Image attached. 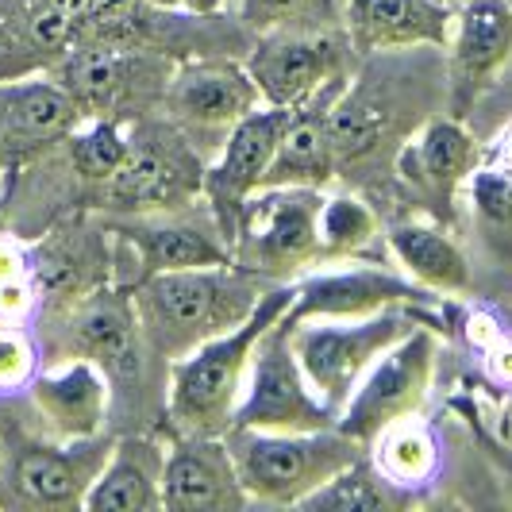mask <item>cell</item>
I'll return each instance as SVG.
<instances>
[{
	"label": "cell",
	"instance_id": "obj_1",
	"mask_svg": "<svg viewBox=\"0 0 512 512\" xmlns=\"http://www.w3.org/2000/svg\"><path fill=\"white\" fill-rule=\"evenodd\" d=\"M278 282H266L243 266H197L166 270L131 285L143 339L158 359L174 362L201 343L247 324L262 297ZM285 285V282H282Z\"/></svg>",
	"mask_w": 512,
	"mask_h": 512
},
{
	"label": "cell",
	"instance_id": "obj_2",
	"mask_svg": "<svg viewBox=\"0 0 512 512\" xmlns=\"http://www.w3.org/2000/svg\"><path fill=\"white\" fill-rule=\"evenodd\" d=\"M293 297L297 282L274 285L247 324L208 339L185 359L170 362V401H166L170 436H228L239 401L247 393L258 339L293 308Z\"/></svg>",
	"mask_w": 512,
	"mask_h": 512
},
{
	"label": "cell",
	"instance_id": "obj_3",
	"mask_svg": "<svg viewBox=\"0 0 512 512\" xmlns=\"http://www.w3.org/2000/svg\"><path fill=\"white\" fill-rule=\"evenodd\" d=\"M228 447L235 455L239 482L251 505L301 509L320 486H328L339 470L366 455V443L343 428L324 432H262V428H228Z\"/></svg>",
	"mask_w": 512,
	"mask_h": 512
},
{
	"label": "cell",
	"instance_id": "obj_4",
	"mask_svg": "<svg viewBox=\"0 0 512 512\" xmlns=\"http://www.w3.org/2000/svg\"><path fill=\"white\" fill-rule=\"evenodd\" d=\"M112 451V436L35 439L20 424H0V509H85Z\"/></svg>",
	"mask_w": 512,
	"mask_h": 512
},
{
	"label": "cell",
	"instance_id": "obj_5",
	"mask_svg": "<svg viewBox=\"0 0 512 512\" xmlns=\"http://www.w3.org/2000/svg\"><path fill=\"white\" fill-rule=\"evenodd\" d=\"M205 170V154L181 135L178 124L139 116L128 124V158L101 185L93 208L120 216L185 208L205 193Z\"/></svg>",
	"mask_w": 512,
	"mask_h": 512
},
{
	"label": "cell",
	"instance_id": "obj_6",
	"mask_svg": "<svg viewBox=\"0 0 512 512\" xmlns=\"http://www.w3.org/2000/svg\"><path fill=\"white\" fill-rule=\"evenodd\" d=\"M324 189L270 185L247 201L235 231V266L266 282H293L312 266H324Z\"/></svg>",
	"mask_w": 512,
	"mask_h": 512
},
{
	"label": "cell",
	"instance_id": "obj_7",
	"mask_svg": "<svg viewBox=\"0 0 512 512\" xmlns=\"http://www.w3.org/2000/svg\"><path fill=\"white\" fill-rule=\"evenodd\" d=\"M174 62L151 47L124 43H77L47 74L81 104L85 120H139L154 101L166 97Z\"/></svg>",
	"mask_w": 512,
	"mask_h": 512
},
{
	"label": "cell",
	"instance_id": "obj_8",
	"mask_svg": "<svg viewBox=\"0 0 512 512\" xmlns=\"http://www.w3.org/2000/svg\"><path fill=\"white\" fill-rule=\"evenodd\" d=\"M416 324L424 320L412 308H389V312L355 316V320H332V316L297 320L293 351L301 359L308 385L324 397V405H332L343 416L359 382L370 374V366L389 347H397Z\"/></svg>",
	"mask_w": 512,
	"mask_h": 512
},
{
	"label": "cell",
	"instance_id": "obj_9",
	"mask_svg": "<svg viewBox=\"0 0 512 512\" xmlns=\"http://www.w3.org/2000/svg\"><path fill=\"white\" fill-rule=\"evenodd\" d=\"M297 316L285 312L274 320L255 347L247 393L239 401L231 428H262V432H324L339 428V412L308 385L301 359L293 351Z\"/></svg>",
	"mask_w": 512,
	"mask_h": 512
},
{
	"label": "cell",
	"instance_id": "obj_10",
	"mask_svg": "<svg viewBox=\"0 0 512 512\" xmlns=\"http://www.w3.org/2000/svg\"><path fill=\"white\" fill-rule=\"evenodd\" d=\"M262 89L247 66L231 58H185L170 77V89L162 97V112L170 124H178L181 135L212 162L224 151L228 135L255 108H262Z\"/></svg>",
	"mask_w": 512,
	"mask_h": 512
},
{
	"label": "cell",
	"instance_id": "obj_11",
	"mask_svg": "<svg viewBox=\"0 0 512 512\" xmlns=\"http://www.w3.org/2000/svg\"><path fill=\"white\" fill-rule=\"evenodd\" d=\"M439 332L432 324H416L397 347H389L382 359L370 366L359 382L351 405L339 416V428L347 436L374 447V439L393 424H405L424 409L432 378H436Z\"/></svg>",
	"mask_w": 512,
	"mask_h": 512
},
{
	"label": "cell",
	"instance_id": "obj_12",
	"mask_svg": "<svg viewBox=\"0 0 512 512\" xmlns=\"http://www.w3.org/2000/svg\"><path fill=\"white\" fill-rule=\"evenodd\" d=\"M47 328V355L51 362L89 359L97 362L108 378H131L139 374V355L151 351L143 328H139V312H135V297L131 285H104L97 293L81 297L77 305L66 312L43 316Z\"/></svg>",
	"mask_w": 512,
	"mask_h": 512
},
{
	"label": "cell",
	"instance_id": "obj_13",
	"mask_svg": "<svg viewBox=\"0 0 512 512\" xmlns=\"http://www.w3.org/2000/svg\"><path fill=\"white\" fill-rule=\"evenodd\" d=\"M124 0H0V81L51 70L85 27Z\"/></svg>",
	"mask_w": 512,
	"mask_h": 512
},
{
	"label": "cell",
	"instance_id": "obj_14",
	"mask_svg": "<svg viewBox=\"0 0 512 512\" xmlns=\"http://www.w3.org/2000/svg\"><path fill=\"white\" fill-rule=\"evenodd\" d=\"M447 47V108L466 120L512 66V0H462Z\"/></svg>",
	"mask_w": 512,
	"mask_h": 512
},
{
	"label": "cell",
	"instance_id": "obj_15",
	"mask_svg": "<svg viewBox=\"0 0 512 512\" xmlns=\"http://www.w3.org/2000/svg\"><path fill=\"white\" fill-rule=\"evenodd\" d=\"M289 120H293V108L262 104V108H255L239 128L231 131L224 151L208 162L205 201L212 208V216H216V224L231 239V247H235L239 216H243L247 201L262 189V181L270 174Z\"/></svg>",
	"mask_w": 512,
	"mask_h": 512
},
{
	"label": "cell",
	"instance_id": "obj_16",
	"mask_svg": "<svg viewBox=\"0 0 512 512\" xmlns=\"http://www.w3.org/2000/svg\"><path fill=\"white\" fill-rule=\"evenodd\" d=\"M185 208L124 216L116 224L120 243H128L135 251V274H131L128 285H139L143 278L166 274V270H197V266H228V262H235L231 239L216 224L212 208L205 205L201 216H193Z\"/></svg>",
	"mask_w": 512,
	"mask_h": 512
},
{
	"label": "cell",
	"instance_id": "obj_17",
	"mask_svg": "<svg viewBox=\"0 0 512 512\" xmlns=\"http://www.w3.org/2000/svg\"><path fill=\"white\" fill-rule=\"evenodd\" d=\"M355 51L351 35H308V31H266L247 54V70L262 89V101L278 108H297L320 93L332 77L347 74V58Z\"/></svg>",
	"mask_w": 512,
	"mask_h": 512
},
{
	"label": "cell",
	"instance_id": "obj_18",
	"mask_svg": "<svg viewBox=\"0 0 512 512\" xmlns=\"http://www.w3.org/2000/svg\"><path fill=\"white\" fill-rule=\"evenodd\" d=\"M81 124V104L54 77L0 81V170H20L43 158Z\"/></svg>",
	"mask_w": 512,
	"mask_h": 512
},
{
	"label": "cell",
	"instance_id": "obj_19",
	"mask_svg": "<svg viewBox=\"0 0 512 512\" xmlns=\"http://www.w3.org/2000/svg\"><path fill=\"white\" fill-rule=\"evenodd\" d=\"M428 301V289L412 278H397L382 266H362V262H328V270L308 274L297 282L293 297V316L297 320H355V316H374L389 308H412Z\"/></svg>",
	"mask_w": 512,
	"mask_h": 512
},
{
	"label": "cell",
	"instance_id": "obj_20",
	"mask_svg": "<svg viewBox=\"0 0 512 512\" xmlns=\"http://www.w3.org/2000/svg\"><path fill=\"white\" fill-rule=\"evenodd\" d=\"M166 512H235L247 509L251 497L239 482L235 455L224 436H170Z\"/></svg>",
	"mask_w": 512,
	"mask_h": 512
},
{
	"label": "cell",
	"instance_id": "obj_21",
	"mask_svg": "<svg viewBox=\"0 0 512 512\" xmlns=\"http://www.w3.org/2000/svg\"><path fill=\"white\" fill-rule=\"evenodd\" d=\"M108 262V239L85 220H66L58 231H51L31 258V282L43 293V316L66 312L81 297L104 289L112 282Z\"/></svg>",
	"mask_w": 512,
	"mask_h": 512
},
{
	"label": "cell",
	"instance_id": "obj_22",
	"mask_svg": "<svg viewBox=\"0 0 512 512\" xmlns=\"http://www.w3.org/2000/svg\"><path fill=\"white\" fill-rule=\"evenodd\" d=\"M27 393H31V409L39 412L47 436L54 439L101 436L112 405L108 374L89 359H70L39 374Z\"/></svg>",
	"mask_w": 512,
	"mask_h": 512
},
{
	"label": "cell",
	"instance_id": "obj_23",
	"mask_svg": "<svg viewBox=\"0 0 512 512\" xmlns=\"http://www.w3.org/2000/svg\"><path fill=\"white\" fill-rule=\"evenodd\" d=\"M451 27L447 0H347V31L359 54L447 47Z\"/></svg>",
	"mask_w": 512,
	"mask_h": 512
},
{
	"label": "cell",
	"instance_id": "obj_24",
	"mask_svg": "<svg viewBox=\"0 0 512 512\" xmlns=\"http://www.w3.org/2000/svg\"><path fill=\"white\" fill-rule=\"evenodd\" d=\"M482 166V143L459 116H432L416 139L401 147V174L439 205L455 201L474 170Z\"/></svg>",
	"mask_w": 512,
	"mask_h": 512
},
{
	"label": "cell",
	"instance_id": "obj_25",
	"mask_svg": "<svg viewBox=\"0 0 512 512\" xmlns=\"http://www.w3.org/2000/svg\"><path fill=\"white\" fill-rule=\"evenodd\" d=\"M166 459L170 451L154 436L116 439V451L101 478L93 482L85 509L89 512H154L166 509L162 482H166Z\"/></svg>",
	"mask_w": 512,
	"mask_h": 512
},
{
	"label": "cell",
	"instance_id": "obj_26",
	"mask_svg": "<svg viewBox=\"0 0 512 512\" xmlns=\"http://www.w3.org/2000/svg\"><path fill=\"white\" fill-rule=\"evenodd\" d=\"M385 243H389L393 258L401 262V270L428 293L462 297L474 289V266H470L466 251L436 224H424V220L393 224Z\"/></svg>",
	"mask_w": 512,
	"mask_h": 512
},
{
	"label": "cell",
	"instance_id": "obj_27",
	"mask_svg": "<svg viewBox=\"0 0 512 512\" xmlns=\"http://www.w3.org/2000/svg\"><path fill=\"white\" fill-rule=\"evenodd\" d=\"M420 501V489L389 478L374 455H362L347 470H339L328 486L301 501V509L316 512H397Z\"/></svg>",
	"mask_w": 512,
	"mask_h": 512
},
{
	"label": "cell",
	"instance_id": "obj_28",
	"mask_svg": "<svg viewBox=\"0 0 512 512\" xmlns=\"http://www.w3.org/2000/svg\"><path fill=\"white\" fill-rule=\"evenodd\" d=\"M466 197L474 212V235L478 247L493 262L512 266V174L497 166H478L466 181Z\"/></svg>",
	"mask_w": 512,
	"mask_h": 512
},
{
	"label": "cell",
	"instance_id": "obj_29",
	"mask_svg": "<svg viewBox=\"0 0 512 512\" xmlns=\"http://www.w3.org/2000/svg\"><path fill=\"white\" fill-rule=\"evenodd\" d=\"M66 166L81 185H93L101 193V185L128 158V124L124 120H85L77 131L62 139ZM97 205V197H93Z\"/></svg>",
	"mask_w": 512,
	"mask_h": 512
},
{
	"label": "cell",
	"instance_id": "obj_30",
	"mask_svg": "<svg viewBox=\"0 0 512 512\" xmlns=\"http://www.w3.org/2000/svg\"><path fill=\"white\" fill-rule=\"evenodd\" d=\"M320 235H324V266L359 258L378 239V216L359 197H328L320 216Z\"/></svg>",
	"mask_w": 512,
	"mask_h": 512
},
{
	"label": "cell",
	"instance_id": "obj_31",
	"mask_svg": "<svg viewBox=\"0 0 512 512\" xmlns=\"http://www.w3.org/2000/svg\"><path fill=\"white\" fill-rule=\"evenodd\" d=\"M374 459L382 466L389 478H397V482H405V486H416L432 474V466H436V443L432 436L424 432V428H416L412 420L405 424H393L389 432L374 439Z\"/></svg>",
	"mask_w": 512,
	"mask_h": 512
},
{
	"label": "cell",
	"instance_id": "obj_32",
	"mask_svg": "<svg viewBox=\"0 0 512 512\" xmlns=\"http://www.w3.org/2000/svg\"><path fill=\"white\" fill-rule=\"evenodd\" d=\"M35 351L20 328H0V393H12L27 382Z\"/></svg>",
	"mask_w": 512,
	"mask_h": 512
},
{
	"label": "cell",
	"instance_id": "obj_33",
	"mask_svg": "<svg viewBox=\"0 0 512 512\" xmlns=\"http://www.w3.org/2000/svg\"><path fill=\"white\" fill-rule=\"evenodd\" d=\"M308 0H239V16L251 31H278L289 27V20L305 8Z\"/></svg>",
	"mask_w": 512,
	"mask_h": 512
},
{
	"label": "cell",
	"instance_id": "obj_34",
	"mask_svg": "<svg viewBox=\"0 0 512 512\" xmlns=\"http://www.w3.org/2000/svg\"><path fill=\"white\" fill-rule=\"evenodd\" d=\"M505 416H509V428H512V389H509V397H505Z\"/></svg>",
	"mask_w": 512,
	"mask_h": 512
}]
</instances>
